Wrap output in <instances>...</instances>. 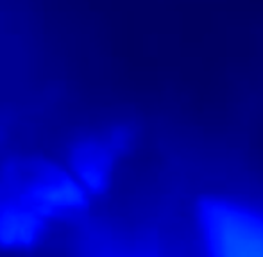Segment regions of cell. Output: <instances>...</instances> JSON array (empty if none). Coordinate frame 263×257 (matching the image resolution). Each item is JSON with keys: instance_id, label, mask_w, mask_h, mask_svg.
<instances>
[{"instance_id": "obj_1", "label": "cell", "mask_w": 263, "mask_h": 257, "mask_svg": "<svg viewBox=\"0 0 263 257\" xmlns=\"http://www.w3.org/2000/svg\"><path fill=\"white\" fill-rule=\"evenodd\" d=\"M194 257H263V202L210 191L192 207Z\"/></svg>"}, {"instance_id": "obj_2", "label": "cell", "mask_w": 263, "mask_h": 257, "mask_svg": "<svg viewBox=\"0 0 263 257\" xmlns=\"http://www.w3.org/2000/svg\"><path fill=\"white\" fill-rule=\"evenodd\" d=\"M0 182L20 204L49 223L83 218L93 198L72 170L40 157L9 161L0 174Z\"/></svg>"}, {"instance_id": "obj_3", "label": "cell", "mask_w": 263, "mask_h": 257, "mask_svg": "<svg viewBox=\"0 0 263 257\" xmlns=\"http://www.w3.org/2000/svg\"><path fill=\"white\" fill-rule=\"evenodd\" d=\"M81 257H194L170 238L156 230H122L111 227H90L81 238Z\"/></svg>"}, {"instance_id": "obj_4", "label": "cell", "mask_w": 263, "mask_h": 257, "mask_svg": "<svg viewBox=\"0 0 263 257\" xmlns=\"http://www.w3.org/2000/svg\"><path fill=\"white\" fill-rule=\"evenodd\" d=\"M129 143L125 131H111L88 138L72 152V174L91 197L104 193L109 186L113 168Z\"/></svg>"}, {"instance_id": "obj_5", "label": "cell", "mask_w": 263, "mask_h": 257, "mask_svg": "<svg viewBox=\"0 0 263 257\" xmlns=\"http://www.w3.org/2000/svg\"><path fill=\"white\" fill-rule=\"evenodd\" d=\"M47 230L49 222L20 204L0 182V250H31Z\"/></svg>"}]
</instances>
